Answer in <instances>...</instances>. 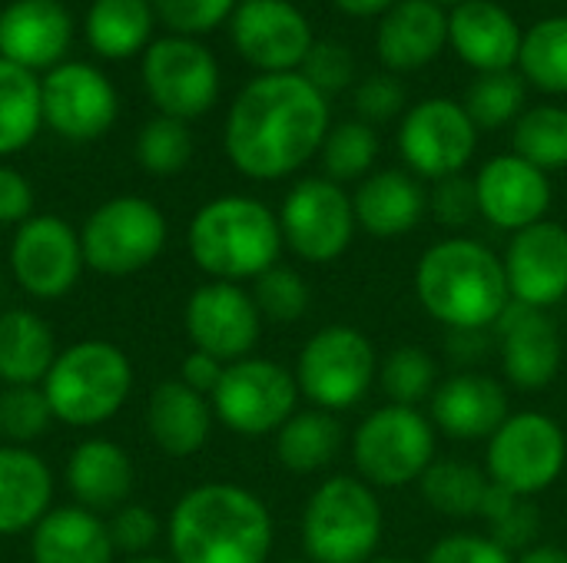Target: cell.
I'll use <instances>...</instances> for the list:
<instances>
[{"mask_svg":"<svg viewBox=\"0 0 567 563\" xmlns=\"http://www.w3.org/2000/svg\"><path fill=\"white\" fill-rule=\"evenodd\" d=\"M166 216L143 196H116L90 212L80 232L86 269L126 279L159 259L166 249Z\"/></svg>","mask_w":567,"mask_h":563,"instance_id":"obj_10","label":"cell"},{"mask_svg":"<svg viewBox=\"0 0 567 563\" xmlns=\"http://www.w3.org/2000/svg\"><path fill=\"white\" fill-rule=\"evenodd\" d=\"M183 325L193 348L219 358L223 365L249 358L262 335V315L252 292L236 282L213 279L193 289V295L186 299Z\"/></svg>","mask_w":567,"mask_h":563,"instance_id":"obj_16","label":"cell"},{"mask_svg":"<svg viewBox=\"0 0 567 563\" xmlns=\"http://www.w3.org/2000/svg\"><path fill=\"white\" fill-rule=\"evenodd\" d=\"M518 66L542 93L567 96V17H548L525 33Z\"/></svg>","mask_w":567,"mask_h":563,"instance_id":"obj_37","label":"cell"},{"mask_svg":"<svg viewBox=\"0 0 567 563\" xmlns=\"http://www.w3.org/2000/svg\"><path fill=\"white\" fill-rule=\"evenodd\" d=\"M492 332L502 375L512 388L542 392L561 375L565 342L548 312L512 302Z\"/></svg>","mask_w":567,"mask_h":563,"instance_id":"obj_20","label":"cell"},{"mask_svg":"<svg viewBox=\"0 0 567 563\" xmlns=\"http://www.w3.org/2000/svg\"><path fill=\"white\" fill-rule=\"evenodd\" d=\"M369 563H409V561H399V557H372Z\"/></svg>","mask_w":567,"mask_h":563,"instance_id":"obj_56","label":"cell"},{"mask_svg":"<svg viewBox=\"0 0 567 563\" xmlns=\"http://www.w3.org/2000/svg\"><path fill=\"white\" fill-rule=\"evenodd\" d=\"M66 488L80 508L103 514L120 511L133 491V461L110 438H86L70 451Z\"/></svg>","mask_w":567,"mask_h":563,"instance_id":"obj_27","label":"cell"},{"mask_svg":"<svg viewBox=\"0 0 567 563\" xmlns=\"http://www.w3.org/2000/svg\"><path fill=\"white\" fill-rule=\"evenodd\" d=\"M143 83L163 116L196 119L219 96L216 56L189 37H163L146 46Z\"/></svg>","mask_w":567,"mask_h":563,"instance_id":"obj_14","label":"cell"},{"mask_svg":"<svg viewBox=\"0 0 567 563\" xmlns=\"http://www.w3.org/2000/svg\"><path fill=\"white\" fill-rule=\"evenodd\" d=\"M567 465L565 428L545 411H512L488 438L485 475L518 498H538L561 478Z\"/></svg>","mask_w":567,"mask_h":563,"instance_id":"obj_9","label":"cell"},{"mask_svg":"<svg viewBox=\"0 0 567 563\" xmlns=\"http://www.w3.org/2000/svg\"><path fill=\"white\" fill-rule=\"evenodd\" d=\"M442 382L439 362L422 345H399L379 362V385L389 398V405H409L419 408L435 395Z\"/></svg>","mask_w":567,"mask_h":563,"instance_id":"obj_38","label":"cell"},{"mask_svg":"<svg viewBox=\"0 0 567 563\" xmlns=\"http://www.w3.org/2000/svg\"><path fill=\"white\" fill-rule=\"evenodd\" d=\"M136 159L146 173L153 176H173L179 169H186V163L193 159V133L183 119L173 116H156L140 129L136 139Z\"/></svg>","mask_w":567,"mask_h":563,"instance_id":"obj_43","label":"cell"},{"mask_svg":"<svg viewBox=\"0 0 567 563\" xmlns=\"http://www.w3.org/2000/svg\"><path fill=\"white\" fill-rule=\"evenodd\" d=\"M30 209H33V189L30 183L10 169V166H0V226H20L30 219Z\"/></svg>","mask_w":567,"mask_h":563,"instance_id":"obj_51","label":"cell"},{"mask_svg":"<svg viewBox=\"0 0 567 563\" xmlns=\"http://www.w3.org/2000/svg\"><path fill=\"white\" fill-rule=\"evenodd\" d=\"M439 458V431L422 408L379 405L352 435L355 475L375 491H399L419 484Z\"/></svg>","mask_w":567,"mask_h":563,"instance_id":"obj_7","label":"cell"},{"mask_svg":"<svg viewBox=\"0 0 567 563\" xmlns=\"http://www.w3.org/2000/svg\"><path fill=\"white\" fill-rule=\"evenodd\" d=\"M30 557L33 563H113L116 551L100 514L70 504L50 508L30 531Z\"/></svg>","mask_w":567,"mask_h":563,"instance_id":"obj_30","label":"cell"},{"mask_svg":"<svg viewBox=\"0 0 567 563\" xmlns=\"http://www.w3.org/2000/svg\"><path fill=\"white\" fill-rule=\"evenodd\" d=\"M229 33L243 60L262 73H296L316 37L306 13L289 0H243L229 17Z\"/></svg>","mask_w":567,"mask_h":563,"instance_id":"obj_17","label":"cell"},{"mask_svg":"<svg viewBox=\"0 0 567 563\" xmlns=\"http://www.w3.org/2000/svg\"><path fill=\"white\" fill-rule=\"evenodd\" d=\"M522 27L495 0H465L449 13V46L478 73L512 70L522 56Z\"/></svg>","mask_w":567,"mask_h":563,"instance_id":"obj_23","label":"cell"},{"mask_svg":"<svg viewBox=\"0 0 567 563\" xmlns=\"http://www.w3.org/2000/svg\"><path fill=\"white\" fill-rule=\"evenodd\" d=\"M292 375L312 408L342 415L379 382V352L355 325H322L299 348Z\"/></svg>","mask_w":567,"mask_h":563,"instance_id":"obj_8","label":"cell"},{"mask_svg":"<svg viewBox=\"0 0 567 563\" xmlns=\"http://www.w3.org/2000/svg\"><path fill=\"white\" fill-rule=\"evenodd\" d=\"M83 269V246L66 219L30 216L17 226L10 242V272L27 295L43 302L63 299L80 282Z\"/></svg>","mask_w":567,"mask_h":563,"instance_id":"obj_15","label":"cell"},{"mask_svg":"<svg viewBox=\"0 0 567 563\" xmlns=\"http://www.w3.org/2000/svg\"><path fill=\"white\" fill-rule=\"evenodd\" d=\"M223 372H226V365L219 362V358H213V355H206V352H189L186 358H183V368H179V382L186 385V388H193V392H199V395H213L216 392V385H219V378H223Z\"/></svg>","mask_w":567,"mask_h":563,"instance_id":"obj_52","label":"cell"},{"mask_svg":"<svg viewBox=\"0 0 567 563\" xmlns=\"http://www.w3.org/2000/svg\"><path fill=\"white\" fill-rule=\"evenodd\" d=\"M296 375L272 358H239L226 365L216 392L209 395L216 421L239 438L276 435L299 411Z\"/></svg>","mask_w":567,"mask_h":563,"instance_id":"obj_11","label":"cell"},{"mask_svg":"<svg viewBox=\"0 0 567 563\" xmlns=\"http://www.w3.org/2000/svg\"><path fill=\"white\" fill-rule=\"evenodd\" d=\"M213 405L206 395L186 388L179 378L153 388L146 405V428L156 448L169 458L196 455L213 431Z\"/></svg>","mask_w":567,"mask_h":563,"instance_id":"obj_28","label":"cell"},{"mask_svg":"<svg viewBox=\"0 0 567 563\" xmlns=\"http://www.w3.org/2000/svg\"><path fill=\"white\" fill-rule=\"evenodd\" d=\"M252 299H256V309H259L262 322L292 325L309 312L312 289L302 279V272L279 262V265L266 269L259 279H252Z\"/></svg>","mask_w":567,"mask_h":563,"instance_id":"obj_42","label":"cell"},{"mask_svg":"<svg viewBox=\"0 0 567 563\" xmlns=\"http://www.w3.org/2000/svg\"><path fill=\"white\" fill-rule=\"evenodd\" d=\"M429 212L445 226V229H462L478 216V196H475V179L465 173L445 176L435 183L429 192Z\"/></svg>","mask_w":567,"mask_h":563,"instance_id":"obj_47","label":"cell"},{"mask_svg":"<svg viewBox=\"0 0 567 563\" xmlns=\"http://www.w3.org/2000/svg\"><path fill=\"white\" fill-rule=\"evenodd\" d=\"M478 518L488 524V538L498 541L505 551H515V548L518 551H528L535 544L538 528H542V514H538L535 501L532 498L508 494L498 484L488 488Z\"/></svg>","mask_w":567,"mask_h":563,"instance_id":"obj_41","label":"cell"},{"mask_svg":"<svg viewBox=\"0 0 567 563\" xmlns=\"http://www.w3.org/2000/svg\"><path fill=\"white\" fill-rule=\"evenodd\" d=\"M415 295L449 332H492L512 305L502 256L468 236H449L422 252Z\"/></svg>","mask_w":567,"mask_h":563,"instance_id":"obj_3","label":"cell"},{"mask_svg":"<svg viewBox=\"0 0 567 563\" xmlns=\"http://www.w3.org/2000/svg\"><path fill=\"white\" fill-rule=\"evenodd\" d=\"M512 153L538 166L542 173L567 169V106L542 103L515 119Z\"/></svg>","mask_w":567,"mask_h":563,"instance_id":"obj_36","label":"cell"},{"mask_svg":"<svg viewBox=\"0 0 567 563\" xmlns=\"http://www.w3.org/2000/svg\"><path fill=\"white\" fill-rule=\"evenodd\" d=\"M385 531L379 491L359 475L326 478L302 511V551L312 563H369Z\"/></svg>","mask_w":567,"mask_h":563,"instance_id":"obj_5","label":"cell"},{"mask_svg":"<svg viewBox=\"0 0 567 563\" xmlns=\"http://www.w3.org/2000/svg\"><path fill=\"white\" fill-rule=\"evenodd\" d=\"M326 136L329 96L302 73H262L233 100L223 146L243 176L272 183L319 156Z\"/></svg>","mask_w":567,"mask_h":563,"instance_id":"obj_1","label":"cell"},{"mask_svg":"<svg viewBox=\"0 0 567 563\" xmlns=\"http://www.w3.org/2000/svg\"><path fill=\"white\" fill-rule=\"evenodd\" d=\"M276 216L286 249L309 265H326L342 259L359 229L352 192H346V186L326 176L299 179L286 192L282 209Z\"/></svg>","mask_w":567,"mask_h":563,"instance_id":"obj_12","label":"cell"},{"mask_svg":"<svg viewBox=\"0 0 567 563\" xmlns=\"http://www.w3.org/2000/svg\"><path fill=\"white\" fill-rule=\"evenodd\" d=\"M56 355L53 332L37 312L10 309L0 315V382L7 388L43 385Z\"/></svg>","mask_w":567,"mask_h":563,"instance_id":"obj_31","label":"cell"},{"mask_svg":"<svg viewBox=\"0 0 567 563\" xmlns=\"http://www.w3.org/2000/svg\"><path fill=\"white\" fill-rule=\"evenodd\" d=\"M40 388L56 421L93 428L126 405L133 392V365L113 342L86 338L56 355Z\"/></svg>","mask_w":567,"mask_h":563,"instance_id":"obj_6","label":"cell"},{"mask_svg":"<svg viewBox=\"0 0 567 563\" xmlns=\"http://www.w3.org/2000/svg\"><path fill=\"white\" fill-rule=\"evenodd\" d=\"M302 76L322 93H339L352 83L355 76V60L339 40H316L312 50L302 60Z\"/></svg>","mask_w":567,"mask_h":563,"instance_id":"obj_45","label":"cell"},{"mask_svg":"<svg viewBox=\"0 0 567 563\" xmlns=\"http://www.w3.org/2000/svg\"><path fill=\"white\" fill-rule=\"evenodd\" d=\"M515 563H567V548H558V544H532L528 551L518 554Z\"/></svg>","mask_w":567,"mask_h":563,"instance_id":"obj_53","label":"cell"},{"mask_svg":"<svg viewBox=\"0 0 567 563\" xmlns=\"http://www.w3.org/2000/svg\"><path fill=\"white\" fill-rule=\"evenodd\" d=\"M399 0H336L339 10L352 13V17H379L385 13L389 7H395Z\"/></svg>","mask_w":567,"mask_h":563,"instance_id":"obj_54","label":"cell"},{"mask_svg":"<svg viewBox=\"0 0 567 563\" xmlns=\"http://www.w3.org/2000/svg\"><path fill=\"white\" fill-rule=\"evenodd\" d=\"M106 528H110L113 551L130 554V557H143L156 544V534H159L156 514L143 504H123L120 511H113Z\"/></svg>","mask_w":567,"mask_h":563,"instance_id":"obj_49","label":"cell"},{"mask_svg":"<svg viewBox=\"0 0 567 563\" xmlns=\"http://www.w3.org/2000/svg\"><path fill=\"white\" fill-rule=\"evenodd\" d=\"M512 302L528 309H555L567 299V226L542 219L512 232L502 252Z\"/></svg>","mask_w":567,"mask_h":563,"instance_id":"obj_18","label":"cell"},{"mask_svg":"<svg viewBox=\"0 0 567 563\" xmlns=\"http://www.w3.org/2000/svg\"><path fill=\"white\" fill-rule=\"evenodd\" d=\"M449 46V13L435 0H399L375 30V53L389 70H422Z\"/></svg>","mask_w":567,"mask_h":563,"instance_id":"obj_25","label":"cell"},{"mask_svg":"<svg viewBox=\"0 0 567 563\" xmlns=\"http://www.w3.org/2000/svg\"><path fill=\"white\" fill-rule=\"evenodd\" d=\"M435 3H455V7H458V3H465V0H435Z\"/></svg>","mask_w":567,"mask_h":563,"instance_id":"obj_57","label":"cell"},{"mask_svg":"<svg viewBox=\"0 0 567 563\" xmlns=\"http://www.w3.org/2000/svg\"><path fill=\"white\" fill-rule=\"evenodd\" d=\"M375 156H379V133L375 126L362 119H346L329 129L319 159L326 169V179L346 186V183H362L369 173H375Z\"/></svg>","mask_w":567,"mask_h":563,"instance_id":"obj_39","label":"cell"},{"mask_svg":"<svg viewBox=\"0 0 567 563\" xmlns=\"http://www.w3.org/2000/svg\"><path fill=\"white\" fill-rule=\"evenodd\" d=\"M43 123L73 143L103 136L116 119V90L90 63H63L40 83Z\"/></svg>","mask_w":567,"mask_h":563,"instance_id":"obj_19","label":"cell"},{"mask_svg":"<svg viewBox=\"0 0 567 563\" xmlns=\"http://www.w3.org/2000/svg\"><path fill=\"white\" fill-rule=\"evenodd\" d=\"M70 37V13L56 0H13L0 10V56L30 73L56 66Z\"/></svg>","mask_w":567,"mask_h":563,"instance_id":"obj_24","label":"cell"},{"mask_svg":"<svg viewBox=\"0 0 567 563\" xmlns=\"http://www.w3.org/2000/svg\"><path fill=\"white\" fill-rule=\"evenodd\" d=\"M126 563H176L173 557L166 561V557H150V554H143V557H130Z\"/></svg>","mask_w":567,"mask_h":563,"instance_id":"obj_55","label":"cell"},{"mask_svg":"<svg viewBox=\"0 0 567 563\" xmlns=\"http://www.w3.org/2000/svg\"><path fill=\"white\" fill-rule=\"evenodd\" d=\"M422 563H515V554L505 551L488 534L458 531V534H445L442 541H435L425 551Z\"/></svg>","mask_w":567,"mask_h":563,"instance_id":"obj_48","label":"cell"},{"mask_svg":"<svg viewBox=\"0 0 567 563\" xmlns=\"http://www.w3.org/2000/svg\"><path fill=\"white\" fill-rule=\"evenodd\" d=\"M405 106V90L395 76L389 73H379V76H369L355 86V110L362 116V123H389L402 113Z\"/></svg>","mask_w":567,"mask_h":563,"instance_id":"obj_50","label":"cell"},{"mask_svg":"<svg viewBox=\"0 0 567 563\" xmlns=\"http://www.w3.org/2000/svg\"><path fill=\"white\" fill-rule=\"evenodd\" d=\"M462 106L478 129H502L525 113V76L512 70L478 73Z\"/></svg>","mask_w":567,"mask_h":563,"instance_id":"obj_40","label":"cell"},{"mask_svg":"<svg viewBox=\"0 0 567 563\" xmlns=\"http://www.w3.org/2000/svg\"><path fill=\"white\" fill-rule=\"evenodd\" d=\"M153 13L176 33H206L233 17L236 0H150Z\"/></svg>","mask_w":567,"mask_h":563,"instance_id":"obj_46","label":"cell"},{"mask_svg":"<svg viewBox=\"0 0 567 563\" xmlns=\"http://www.w3.org/2000/svg\"><path fill=\"white\" fill-rule=\"evenodd\" d=\"M342 421L322 408H299L279 431H276V458L292 475H316L326 471L342 451Z\"/></svg>","mask_w":567,"mask_h":563,"instance_id":"obj_32","label":"cell"},{"mask_svg":"<svg viewBox=\"0 0 567 563\" xmlns=\"http://www.w3.org/2000/svg\"><path fill=\"white\" fill-rule=\"evenodd\" d=\"M352 206L362 232L375 239H399L425 219L429 192L409 169H375L355 186Z\"/></svg>","mask_w":567,"mask_h":563,"instance_id":"obj_26","label":"cell"},{"mask_svg":"<svg viewBox=\"0 0 567 563\" xmlns=\"http://www.w3.org/2000/svg\"><path fill=\"white\" fill-rule=\"evenodd\" d=\"M50 421H53V411L40 385L7 388L0 395V435H7L13 445H27L40 438L50 428Z\"/></svg>","mask_w":567,"mask_h":563,"instance_id":"obj_44","label":"cell"},{"mask_svg":"<svg viewBox=\"0 0 567 563\" xmlns=\"http://www.w3.org/2000/svg\"><path fill=\"white\" fill-rule=\"evenodd\" d=\"M508 415L512 408L505 385L495 375L475 368H462L442 378L429 398V418L435 431L452 441H488Z\"/></svg>","mask_w":567,"mask_h":563,"instance_id":"obj_22","label":"cell"},{"mask_svg":"<svg viewBox=\"0 0 567 563\" xmlns=\"http://www.w3.org/2000/svg\"><path fill=\"white\" fill-rule=\"evenodd\" d=\"M488 488H492V481L482 468H475L468 461H455V458H435V465L419 481L422 501L435 514L452 518V521L478 518Z\"/></svg>","mask_w":567,"mask_h":563,"instance_id":"obj_34","label":"cell"},{"mask_svg":"<svg viewBox=\"0 0 567 563\" xmlns=\"http://www.w3.org/2000/svg\"><path fill=\"white\" fill-rule=\"evenodd\" d=\"M53 501V475L23 445L0 448V538L33 531Z\"/></svg>","mask_w":567,"mask_h":563,"instance_id":"obj_29","label":"cell"},{"mask_svg":"<svg viewBox=\"0 0 567 563\" xmlns=\"http://www.w3.org/2000/svg\"><path fill=\"white\" fill-rule=\"evenodd\" d=\"M153 17L150 0H93L86 13V40L100 56H133L150 43Z\"/></svg>","mask_w":567,"mask_h":563,"instance_id":"obj_33","label":"cell"},{"mask_svg":"<svg viewBox=\"0 0 567 563\" xmlns=\"http://www.w3.org/2000/svg\"><path fill=\"white\" fill-rule=\"evenodd\" d=\"M475 196H478V216L488 219L502 232H522L542 219H548L551 209V179L528 159L515 153L492 156L482 163V169L472 176Z\"/></svg>","mask_w":567,"mask_h":563,"instance_id":"obj_21","label":"cell"},{"mask_svg":"<svg viewBox=\"0 0 567 563\" xmlns=\"http://www.w3.org/2000/svg\"><path fill=\"white\" fill-rule=\"evenodd\" d=\"M166 538L176 563H269L276 528L252 491L209 481L176 501Z\"/></svg>","mask_w":567,"mask_h":563,"instance_id":"obj_2","label":"cell"},{"mask_svg":"<svg viewBox=\"0 0 567 563\" xmlns=\"http://www.w3.org/2000/svg\"><path fill=\"white\" fill-rule=\"evenodd\" d=\"M478 149V126L462 103L429 96L415 103L399 123V156L419 179H445L465 173Z\"/></svg>","mask_w":567,"mask_h":563,"instance_id":"obj_13","label":"cell"},{"mask_svg":"<svg viewBox=\"0 0 567 563\" xmlns=\"http://www.w3.org/2000/svg\"><path fill=\"white\" fill-rule=\"evenodd\" d=\"M43 123L40 80L0 56V156L20 153L33 143Z\"/></svg>","mask_w":567,"mask_h":563,"instance_id":"obj_35","label":"cell"},{"mask_svg":"<svg viewBox=\"0 0 567 563\" xmlns=\"http://www.w3.org/2000/svg\"><path fill=\"white\" fill-rule=\"evenodd\" d=\"M189 256L213 282H252L279 265L286 249L279 216L252 196H219L206 202L186 232Z\"/></svg>","mask_w":567,"mask_h":563,"instance_id":"obj_4","label":"cell"},{"mask_svg":"<svg viewBox=\"0 0 567 563\" xmlns=\"http://www.w3.org/2000/svg\"><path fill=\"white\" fill-rule=\"evenodd\" d=\"M279 563H312V561H279Z\"/></svg>","mask_w":567,"mask_h":563,"instance_id":"obj_58","label":"cell"}]
</instances>
